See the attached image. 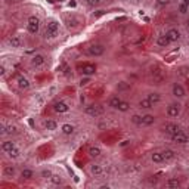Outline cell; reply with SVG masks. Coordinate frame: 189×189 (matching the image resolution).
<instances>
[{"label": "cell", "instance_id": "obj_4", "mask_svg": "<svg viewBox=\"0 0 189 189\" xmlns=\"http://www.w3.org/2000/svg\"><path fill=\"white\" fill-rule=\"evenodd\" d=\"M103 52H105V47L102 44H90L87 47V53L90 56H101L103 55Z\"/></svg>", "mask_w": 189, "mask_h": 189}, {"label": "cell", "instance_id": "obj_18", "mask_svg": "<svg viewBox=\"0 0 189 189\" xmlns=\"http://www.w3.org/2000/svg\"><path fill=\"white\" fill-rule=\"evenodd\" d=\"M162 158H164V162L167 161H171L173 158H174V152L171 151V149H166V151H162Z\"/></svg>", "mask_w": 189, "mask_h": 189}, {"label": "cell", "instance_id": "obj_21", "mask_svg": "<svg viewBox=\"0 0 189 189\" xmlns=\"http://www.w3.org/2000/svg\"><path fill=\"white\" fill-rule=\"evenodd\" d=\"M146 98L149 99V102H151L152 105H155V103H158V102L161 101V96H160V93H149Z\"/></svg>", "mask_w": 189, "mask_h": 189}, {"label": "cell", "instance_id": "obj_40", "mask_svg": "<svg viewBox=\"0 0 189 189\" xmlns=\"http://www.w3.org/2000/svg\"><path fill=\"white\" fill-rule=\"evenodd\" d=\"M49 2H52V3H53V2H56V0H49ZM59 2H61V0H59Z\"/></svg>", "mask_w": 189, "mask_h": 189}, {"label": "cell", "instance_id": "obj_36", "mask_svg": "<svg viewBox=\"0 0 189 189\" xmlns=\"http://www.w3.org/2000/svg\"><path fill=\"white\" fill-rule=\"evenodd\" d=\"M86 3H87L89 6H96V5H99V2L101 0H84Z\"/></svg>", "mask_w": 189, "mask_h": 189}, {"label": "cell", "instance_id": "obj_23", "mask_svg": "<svg viewBox=\"0 0 189 189\" xmlns=\"http://www.w3.org/2000/svg\"><path fill=\"white\" fill-rule=\"evenodd\" d=\"M167 186H169V188H179V186H180V182H179L177 177H170L169 180H167Z\"/></svg>", "mask_w": 189, "mask_h": 189}, {"label": "cell", "instance_id": "obj_20", "mask_svg": "<svg viewBox=\"0 0 189 189\" xmlns=\"http://www.w3.org/2000/svg\"><path fill=\"white\" fill-rule=\"evenodd\" d=\"M21 43H22V40H21L19 36H12V37L9 39V44L12 47H19Z\"/></svg>", "mask_w": 189, "mask_h": 189}, {"label": "cell", "instance_id": "obj_17", "mask_svg": "<svg viewBox=\"0 0 189 189\" xmlns=\"http://www.w3.org/2000/svg\"><path fill=\"white\" fill-rule=\"evenodd\" d=\"M14 148H16V145H15L12 141H6V142H3V143H2V149H3L6 154L7 152H10Z\"/></svg>", "mask_w": 189, "mask_h": 189}, {"label": "cell", "instance_id": "obj_32", "mask_svg": "<svg viewBox=\"0 0 189 189\" xmlns=\"http://www.w3.org/2000/svg\"><path fill=\"white\" fill-rule=\"evenodd\" d=\"M117 89H118L120 92H123V90H128V89H130V83L121 81V83H118V84H117Z\"/></svg>", "mask_w": 189, "mask_h": 189}, {"label": "cell", "instance_id": "obj_26", "mask_svg": "<svg viewBox=\"0 0 189 189\" xmlns=\"http://www.w3.org/2000/svg\"><path fill=\"white\" fill-rule=\"evenodd\" d=\"M62 133H64V135H73V133H74V126H71V124H64V126H62Z\"/></svg>", "mask_w": 189, "mask_h": 189}, {"label": "cell", "instance_id": "obj_8", "mask_svg": "<svg viewBox=\"0 0 189 189\" xmlns=\"http://www.w3.org/2000/svg\"><path fill=\"white\" fill-rule=\"evenodd\" d=\"M80 73L83 75H92V74L96 73V67L92 65V64H86V65L80 67Z\"/></svg>", "mask_w": 189, "mask_h": 189}, {"label": "cell", "instance_id": "obj_7", "mask_svg": "<svg viewBox=\"0 0 189 189\" xmlns=\"http://www.w3.org/2000/svg\"><path fill=\"white\" fill-rule=\"evenodd\" d=\"M167 114H169V117H171V118L177 117V115L180 114V105H179V103H171V105H169Z\"/></svg>", "mask_w": 189, "mask_h": 189}, {"label": "cell", "instance_id": "obj_33", "mask_svg": "<svg viewBox=\"0 0 189 189\" xmlns=\"http://www.w3.org/2000/svg\"><path fill=\"white\" fill-rule=\"evenodd\" d=\"M7 155L10 157V158H19V155H21V151L18 148H14L10 152H7Z\"/></svg>", "mask_w": 189, "mask_h": 189}, {"label": "cell", "instance_id": "obj_15", "mask_svg": "<svg viewBox=\"0 0 189 189\" xmlns=\"http://www.w3.org/2000/svg\"><path fill=\"white\" fill-rule=\"evenodd\" d=\"M173 94H174L176 98H183V96H185V89H183L180 84L176 83L174 86H173Z\"/></svg>", "mask_w": 189, "mask_h": 189}, {"label": "cell", "instance_id": "obj_24", "mask_svg": "<svg viewBox=\"0 0 189 189\" xmlns=\"http://www.w3.org/2000/svg\"><path fill=\"white\" fill-rule=\"evenodd\" d=\"M44 127H46V130L53 132V130H56L58 124H56V121H53V120H46V121H44Z\"/></svg>", "mask_w": 189, "mask_h": 189}, {"label": "cell", "instance_id": "obj_30", "mask_svg": "<svg viewBox=\"0 0 189 189\" xmlns=\"http://www.w3.org/2000/svg\"><path fill=\"white\" fill-rule=\"evenodd\" d=\"M128 108H130V103L128 102H124V101H121L120 102V105H118V111H123V112H126V111H128Z\"/></svg>", "mask_w": 189, "mask_h": 189}, {"label": "cell", "instance_id": "obj_42", "mask_svg": "<svg viewBox=\"0 0 189 189\" xmlns=\"http://www.w3.org/2000/svg\"><path fill=\"white\" fill-rule=\"evenodd\" d=\"M9 2H18V0H9Z\"/></svg>", "mask_w": 189, "mask_h": 189}, {"label": "cell", "instance_id": "obj_37", "mask_svg": "<svg viewBox=\"0 0 189 189\" xmlns=\"http://www.w3.org/2000/svg\"><path fill=\"white\" fill-rule=\"evenodd\" d=\"M157 3H158V5H161V6H164V5H169L170 0H157Z\"/></svg>", "mask_w": 189, "mask_h": 189}, {"label": "cell", "instance_id": "obj_28", "mask_svg": "<svg viewBox=\"0 0 189 189\" xmlns=\"http://www.w3.org/2000/svg\"><path fill=\"white\" fill-rule=\"evenodd\" d=\"M3 173H5V176H7V177H12V176L15 174V169L12 167V166H5Z\"/></svg>", "mask_w": 189, "mask_h": 189}, {"label": "cell", "instance_id": "obj_11", "mask_svg": "<svg viewBox=\"0 0 189 189\" xmlns=\"http://www.w3.org/2000/svg\"><path fill=\"white\" fill-rule=\"evenodd\" d=\"M53 109L56 111V112H59V114H64V112H68V109H69V107H68L65 102H55V105H53Z\"/></svg>", "mask_w": 189, "mask_h": 189}, {"label": "cell", "instance_id": "obj_22", "mask_svg": "<svg viewBox=\"0 0 189 189\" xmlns=\"http://www.w3.org/2000/svg\"><path fill=\"white\" fill-rule=\"evenodd\" d=\"M90 173L94 176H101L103 173V169H102L101 166H98V164H93L92 167H90Z\"/></svg>", "mask_w": 189, "mask_h": 189}, {"label": "cell", "instance_id": "obj_14", "mask_svg": "<svg viewBox=\"0 0 189 189\" xmlns=\"http://www.w3.org/2000/svg\"><path fill=\"white\" fill-rule=\"evenodd\" d=\"M170 43H171V41H170V39L167 37V34L160 36V37L157 39V44H158V46H161V47H167Z\"/></svg>", "mask_w": 189, "mask_h": 189}, {"label": "cell", "instance_id": "obj_6", "mask_svg": "<svg viewBox=\"0 0 189 189\" xmlns=\"http://www.w3.org/2000/svg\"><path fill=\"white\" fill-rule=\"evenodd\" d=\"M44 56L40 53H37V55H34L33 58H31V65H33L34 68H40L44 65Z\"/></svg>", "mask_w": 189, "mask_h": 189}, {"label": "cell", "instance_id": "obj_27", "mask_svg": "<svg viewBox=\"0 0 189 189\" xmlns=\"http://www.w3.org/2000/svg\"><path fill=\"white\" fill-rule=\"evenodd\" d=\"M139 107H141V108H145V109H149V108H152L154 105L149 102L148 98H145V99H142V101L139 102Z\"/></svg>", "mask_w": 189, "mask_h": 189}, {"label": "cell", "instance_id": "obj_29", "mask_svg": "<svg viewBox=\"0 0 189 189\" xmlns=\"http://www.w3.org/2000/svg\"><path fill=\"white\" fill-rule=\"evenodd\" d=\"M152 161L154 162H164V158H162L161 152H154V154H152Z\"/></svg>", "mask_w": 189, "mask_h": 189}, {"label": "cell", "instance_id": "obj_5", "mask_svg": "<svg viewBox=\"0 0 189 189\" xmlns=\"http://www.w3.org/2000/svg\"><path fill=\"white\" fill-rule=\"evenodd\" d=\"M65 24H67V27L69 30H74L80 25V19L78 18H75L74 15H71V16H65Z\"/></svg>", "mask_w": 189, "mask_h": 189}, {"label": "cell", "instance_id": "obj_13", "mask_svg": "<svg viewBox=\"0 0 189 189\" xmlns=\"http://www.w3.org/2000/svg\"><path fill=\"white\" fill-rule=\"evenodd\" d=\"M167 37H169L170 41L173 43V41H177L179 39H180V33H179L176 28H171V30H169V31H167Z\"/></svg>", "mask_w": 189, "mask_h": 189}, {"label": "cell", "instance_id": "obj_39", "mask_svg": "<svg viewBox=\"0 0 189 189\" xmlns=\"http://www.w3.org/2000/svg\"><path fill=\"white\" fill-rule=\"evenodd\" d=\"M180 10H182V12H185V10H186V6H185V5H182V6H180Z\"/></svg>", "mask_w": 189, "mask_h": 189}, {"label": "cell", "instance_id": "obj_31", "mask_svg": "<svg viewBox=\"0 0 189 189\" xmlns=\"http://www.w3.org/2000/svg\"><path fill=\"white\" fill-rule=\"evenodd\" d=\"M50 182L53 183V185H62V177L59 174H52V177H50Z\"/></svg>", "mask_w": 189, "mask_h": 189}, {"label": "cell", "instance_id": "obj_25", "mask_svg": "<svg viewBox=\"0 0 189 189\" xmlns=\"http://www.w3.org/2000/svg\"><path fill=\"white\" fill-rule=\"evenodd\" d=\"M120 102H121V99H120L118 96H112V98L109 99V107H111V108H114V109H117L118 108V105H120Z\"/></svg>", "mask_w": 189, "mask_h": 189}, {"label": "cell", "instance_id": "obj_19", "mask_svg": "<svg viewBox=\"0 0 189 189\" xmlns=\"http://www.w3.org/2000/svg\"><path fill=\"white\" fill-rule=\"evenodd\" d=\"M101 154H102V151L98 146H90L89 148V155L92 157V158H98V157H101Z\"/></svg>", "mask_w": 189, "mask_h": 189}, {"label": "cell", "instance_id": "obj_34", "mask_svg": "<svg viewBox=\"0 0 189 189\" xmlns=\"http://www.w3.org/2000/svg\"><path fill=\"white\" fill-rule=\"evenodd\" d=\"M21 176H22L24 179H31V177H33V171H31V170H28V169H25V170H22Z\"/></svg>", "mask_w": 189, "mask_h": 189}, {"label": "cell", "instance_id": "obj_9", "mask_svg": "<svg viewBox=\"0 0 189 189\" xmlns=\"http://www.w3.org/2000/svg\"><path fill=\"white\" fill-rule=\"evenodd\" d=\"M16 83H18V87L22 89V90L30 89V81H28V78L24 77V75H18V77H16Z\"/></svg>", "mask_w": 189, "mask_h": 189}, {"label": "cell", "instance_id": "obj_10", "mask_svg": "<svg viewBox=\"0 0 189 189\" xmlns=\"http://www.w3.org/2000/svg\"><path fill=\"white\" fill-rule=\"evenodd\" d=\"M171 139L176 142V143H188L189 142V137L183 132H179V133H176V135L171 136Z\"/></svg>", "mask_w": 189, "mask_h": 189}, {"label": "cell", "instance_id": "obj_41", "mask_svg": "<svg viewBox=\"0 0 189 189\" xmlns=\"http://www.w3.org/2000/svg\"><path fill=\"white\" fill-rule=\"evenodd\" d=\"M186 25H188V28H189V19H188V22H186Z\"/></svg>", "mask_w": 189, "mask_h": 189}, {"label": "cell", "instance_id": "obj_1", "mask_svg": "<svg viewBox=\"0 0 189 189\" xmlns=\"http://www.w3.org/2000/svg\"><path fill=\"white\" fill-rule=\"evenodd\" d=\"M58 33H59V22L55 19H50L47 21L46 24V37L47 39H55L56 36H58Z\"/></svg>", "mask_w": 189, "mask_h": 189}, {"label": "cell", "instance_id": "obj_38", "mask_svg": "<svg viewBox=\"0 0 189 189\" xmlns=\"http://www.w3.org/2000/svg\"><path fill=\"white\" fill-rule=\"evenodd\" d=\"M89 83H90L89 78H83V80L80 81V86H86V84H89Z\"/></svg>", "mask_w": 189, "mask_h": 189}, {"label": "cell", "instance_id": "obj_35", "mask_svg": "<svg viewBox=\"0 0 189 189\" xmlns=\"http://www.w3.org/2000/svg\"><path fill=\"white\" fill-rule=\"evenodd\" d=\"M41 177L50 179V177H52V171H50V170H43V171H41Z\"/></svg>", "mask_w": 189, "mask_h": 189}, {"label": "cell", "instance_id": "obj_12", "mask_svg": "<svg viewBox=\"0 0 189 189\" xmlns=\"http://www.w3.org/2000/svg\"><path fill=\"white\" fill-rule=\"evenodd\" d=\"M164 130H166V133H169L170 136H173V135H176V133H179V132H182L177 124H166Z\"/></svg>", "mask_w": 189, "mask_h": 189}, {"label": "cell", "instance_id": "obj_3", "mask_svg": "<svg viewBox=\"0 0 189 189\" xmlns=\"http://www.w3.org/2000/svg\"><path fill=\"white\" fill-rule=\"evenodd\" d=\"M84 111H86V114L90 115V117H99V115L103 114V108H102L101 105H96V103L87 105Z\"/></svg>", "mask_w": 189, "mask_h": 189}, {"label": "cell", "instance_id": "obj_16", "mask_svg": "<svg viewBox=\"0 0 189 189\" xmlns=\"http://www.w3.org/2000/svg\"><path fill=\"white\" fill-rule=\"evenodd\" d=\"M154 121H155V117L154 115H143L142 117V123H141V126H151V124H154Z\"/></svg>", "mask_w": 189, "mask_h": 189}, {"label": "cell", "instance_id": "obj_43", "mask_svg": "<svg viewBox=\"0 0 189 189\" xmlns=\"http://www.w3.org/2000/svg\"><path fill=\"white\" fill-rule=\"evenodd\" d=\"M188 109H189V102H188Z\"/></svg>", "mask_w": 189, "mask_h": 189}, {"label": "cell", "instance_id": "obj_2", "mask_svg": "<svg viewBox=\"0 0 189 189\" xmlns=\"http://www.w3.org/2000/svg\"><path fill=\"white\" fill-rule=\"evenodd\" d=\"M27 28L31 34H37L39 33V28H40V19L37 16H30L27 22Z\"/></svg>", "mask_w": 189, "mask_h": 189}]
</instances>
